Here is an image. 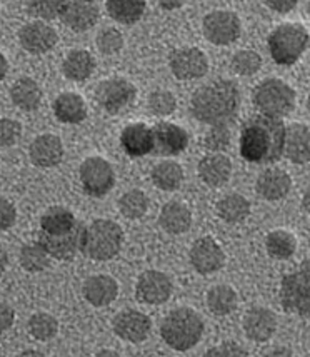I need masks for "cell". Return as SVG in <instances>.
<instances>
[{
    "instance_id": "c3c4849f",
    "label": "cell",
    "mask_w": 310,
    "mask_h": 357,
    "mask_svg": "<svg viewBox=\"0 0 310 357\" xmlns=\"http://www.w3.org/2000/svg\"><path fill=\"white\" fill-rule=\"evenodd\" d=\"M265 3L270 10L277 12V14H288L297 7L299 0H265Z\"/></svg>"
},
{
    "instance_id": "4316f807",
    "label": "cell",
    "mask_w": 310,
    "mask_h": 357,
    "mask_svg": "<svg viewBox=\"0 0 310 357\" xmlns=\"http://www.w3.org/2000/svg\"><path fill=\"white\" fill-rule=\"evenodd\" d=\"M159 224L165 232L173 234V236L184 234L192 225V211L184 202L171 201L160 209Z\"/></svg>"
},
{
    "instance_id": "4dcf8cb0",
    "label": "cell",
    "mask_w": 310,
    "mask_h": 357,
    "mask_svg": "<svg viewBox=\"0 0 310 357\" xmlns=\"http://www.w3.org/2000/svg\"><path fill=\"white\" fill-rule=\"evenodd\" d=\"M147 0H107L105 8L110 19L118 24L134 25L142 19Z\"/></svg>"
},
{
    "instance_id": "8992f818",
    "label": "cell",
    "mask_w": 310,
    "mask_h": 357,
    "mask_svg": "<svg viewBox=\"0 0 310 357\" xmlns=\"http://www.w3.org/2000/svg\"><path fill=\"white\" fill-rule=\"evenodd\" d=\"M280 304L286 312L310 319V259H305L297 271L282 278Z\"/></svg>"
},
{
    "instance_id": "816d5d0a",
    "label": "cell",
    "mask_w": 310,
    "mask_h": 357,
    "mask_svg": "<svg viewBox=\"0 0 310 357\" xmlns=\"http://www.w3.org/2000/svg\"><path fill=\"white\" fill-rule=\"evenodd\" d=\"M7 72H8V62H7L6 55L0 52V82H2V80L6 79Z\"/></svg>"
},
{
    "instance_id": "6da1fadb",
    "label": "cell",
    "mask_w": 310,
    "mask_h": 357,
    "mask_svg": "<svg viewBox=\"0 0 310 357\" xmlns=\"http://www.w3.org/2000/svg\"><path fill=\"white\" fill-rule=\"evenodd\" d=\"M240 155L250 164H274L286 149V124L282 119L256 114L242 124Z\"/></svg>"
},
{
    "instance_id": "277c9868",
    "label": "cell",
    "mask_w": 310,
    "mask_h": 357,
    "mask_svg": "<svg viewBox=\"0 0 310 357\" xmlns=\"http://www.w3.org/2000/svg\"><path fill=\"white\" fill-rule=\"evenodd\" d=\"M122 245L124 231L121 225L110 219H97L91 225H86L80 252L92 261L105 262L118 256Z\"/></svg>"
},
{
    "instance_id": "5bb4252c",
    "label": "cell",
    "mask_w": 310,
    "mask_h": 357,
    "mask_svg": "<svg viewBox=\"0 0 310 357\" xmlns=\"http://www.w3.org/2000/svg\"><path fill=\"white\" fill-rule=\"evenodd\" d=\"M112 329L122 341L139 344L146 341L150 334L152 321L147 314L135 311V309H125L114 317Z\"/></svg>"
},
{
    "instance_id": "d4e9b609",
    "label": "cell",
    "mask_w": 310,
    "mask_h": 357,
    "mask_svg": "<svg viewBox=\"0 0 310 357\" xmlns=\"http://www.w3.org/2000/svg\"><path fill=\"white\" fill-rule=\"evenodd\" d=\"M54 116L62 124H82L87 119V104L77 92H62L54 100Z\"/></svg>"
},
{
    "instance_id": "44dd1931",
    "label": "cell",
    "mask_w": 310,
    "mask_h": 357,
    "mask_svg": "<svg viewBox=\"0 0 310 357\" xmlns=\"http://www.w3.org/2000/svg\"><path fill=\"white\" fill-rule=\"evenodd\" d=\"M84 299L93 307H107L117 299L118 284L112 275L97 274L88 278L82 287Z\"/></svg>"
},
{
    "instance_id": "e575fe53",
    "label": "cell",
    "mask_w": 310,
    "mask_h": 357,
    "mask_svg": "<svg viewBox=\"0 0 310 357\" xmlns=\"http://www.w3.org/2000/svg\"><path fill=\"white\" fill-rule=\"evenodd\" d=\"M237 303H239V297H237L235 289L227 284H219L207 292V305L215 316H228L235 311Z\"/></svg>"
},
{
    "instance_id": "9c48e42d",
    "label": "cell",
    "mask_w": 310,
    "mask_h": 357,
    "mask_svg": "<svg viewBox=\"0 0 310 357\" xmlns=\"http://www.w3.org/2000/svg\"><path fill=\"white\" fill-rule=\"evenodd\" d=\"M137 89L132 82L122 77L102 80L95 87V100L105 112L118 114L134 104Z\"/></svg>"
},
{
    "instance_id": "30bf717a",
    "label": "cell",
    "mask_w": 310,
    "mask_h": 357,
    "mask_svg": "<svg viewBox=\"0 0 310 357\" xmlns=\"http://www.w3.org/2000/svg\"><path fill=\"white\" fill-rule=\"evenodd\" d=\"M202 31L210 44L228 45L240 37L242 22L235 12L214 10L203 17Z\"/></svg>"
},
{
    "instance_id": "3957f363",
    "label": "cell",
    "mask_w": 310,
    "mask_h": 357,
    "mask_svg": "<svg viewBox=\"0 0 310 357\" xmlns=\"http://www.w3.org/2000/svg\"><path fill=\"white\" fill-rule=\"evenodd\" d=\"M203 334V321L189 307L173 309L160 324L164 342L173 351H189L199 344Z\"/></svg>"
},
{
    "instance_id": "836d02e7",
    "label": "cell",
    "mask_w": 310,
    "mask_h": 357,
    "mask_svg": "<svg viewBox=\"0 0 310 357\" xmlns=\"http://www.w3.org/2000/svg\"><path fill=\"white\" fill-rule=\"evenodd\" d=\"M184 181V169L180 164L173 162V160H164V162L157 164L152 169V182L155 187L165 192H172L180 187Z\"/></svg>"
},
{
    "instance_id": "52a82bcc",
    "label": "cell",
    "mask_w": 310,
    "mask_h": 357,
    "mask_svg": "<svg viewBox=\"0 0 310 357\" xmlns=\"http://www.w3.org/2000/svg\"><path fill=\"white\" fill-rule=\"evenodd\" d=\"M295 91L282 79H265L254 89V104L261 114L286 117L295 109Z\"/></svg>"
},
{
    "instance_id": "83f0119b",
    "label": "cell",
    "mask_w": 310,
    "mask_h": 357,
    "mask_svg": "<svg viewBox=\"0 0 310 357\" xmlns=\"http://www.w3.org/2000/svg\"><path fill=\"white\" fill-rule=\"evenodd\" d=\"M80 220L75 219V214L63 206L49 207L40 218V232L47 236H63L74 231Z\"/></svg>"
},
{
    "instance_id": "bcb514c9",
    "label": "cell",
    "mask_w": 310,
    "mask_h": 357,
    "mask_svg": "<svg viewBox=\"0 0 310 357\" xmlns=\"http://www.w3.org/2000/svg\"><path fill=\"white\" fill-rule=\"evenodd\" d=\"M206 356H228V357L240 356V357H245V356H249V352L242 349L239 344H235V342H224V344H219V346L212 347L210 351H207Z\"/></svg>"
},
{
    "instance_id": "5b68a950",
    "label": "cell",
    "mask_w": 310,
    "mask_h": 357,
    "mask_svg": "<svg viewBox=\"0 0 310 357\" xmlns=\"http://www.w3.org/2000/svg\"><path fill=\"white\" fill-rule=\"evenodd\" d=\"M309 40L310 36L302 24H280L267 39L272 61L282 67L294 66L307 50Z\"/></svg>"
},
{
    "instance_id": "8fae6325",
    "label": "cell",
    "mask_w": 310,
    "mask_h": 357,
    "mask_svg": "<svg viewBox=\"0 0 310 357\" xmlns=\"http://www.w3.org/2000/svg\"><path fill=\"white\" fill-rule=\"evenodd\" d=\"M169 67L178 80L202 79L209 72V59L199 47H180L169 57Z\"/></svg>"
},
{
    "instance_id": "f546056e",
    "label": "cell",
    "mask_w": 310,
    "mask_h": 357,
    "mask_svg": "<svg viewBox=\"0 0 310 357\" xmlns=\"http://www.w3.org/2000/svg\"><path fill=\"white\" fill-rule=\"evenodd\" d=\"M10 100L20 110L32 112V110L39 109L42 102V89L33 79L20 77L10 87Z\"/></svg>"
},
{
    "instance_id": "484cf974",
    "label": "cell",
    "mask_w": 310,
    "mask_h": 357,
    "mask_svg": "<svg viewBox=\"0 0 310 357\" xmlns=\"http://www.w3.org/2000/svg\"><path fill=\"white\" fill-rule=\"evenodd\" d=\"M284 155L294 164L310 162V127L305 124H290L286 127Z\"/></svg>"
},
{
    "instance_id": "1f68e13d",
    "label": "cell",
    "mask_w": 310,
    "mask_h": 357,
    "mask_svg": "<svg viewBox=\"0 0 310 357\" xmlns=\"http://www.w3.org/2000/svg\"><path fill=\"white\" fill-rule=\"evenodd\" d=\"M265 249L267 254L272 259L277 261H287L295 254L297 250V239L292 232L277 229L267 234L265 237Z\"/></svg>"
},
{
    "instance_id": "7402d4cb",
    "label": "cell",
    "mask_w": 310,
    "mask_h": 357,
    "mask_svg": "<svg viewBox=\"0 0 310 357\" xmlns=\"http://www.w3.org/2000/svg\"><path fill=\"white\" fill-rule=\"evenodd\" d=\"M292 189V178L284 169H267L257 177L256 190L262 199L269 202L282 201Z\"/></svg>"
},
{
    "instance_id": "d6a6232c",
    "label": "cell",
    "mask_w": 310,
    "mask_h": 357,
    "mask_svg": "<svg viewBox=\"0 0 310 357\" xmlns=\"http://www.w3.org/2000/svg\"><path fill=\"white\" fill-rule=\"evenodd\" d=\"M217 214L228 224L244 222L250 214V202L240 194H228L217 202Z\"/></svg>"
},
{
    "instance_id": "9f6ffc18",
    "label": "cell",
    "mask_w": 310,
    "mask_h": 357,
    "mask_svg": "<svg viewBox=\"0 0 310 357\" xmlns=\"http://www.w3.org/2000/svg\"><path fill=\"white\" fill-rule=\"evenodd\" d=\"M97 356H117V352H109V351H100V352H97Z\"/></svg>"
},
{
    "instance_id": "7a4b0ae2",
    "label": "cell",
    "mask_w": 310,
    "mask_h": 357,
    "mask_svg": "<svg viewBox=\"0 0 310 357\" xmlns=\"http://www.w3.org/2000/svg\"><path fill=\"white\" fill-rule=\"evenodd\" d=\"M240 107V91L235 82L215 79L199 87L190 100L194 117L202 124L227 126Z\"/></svg>"
},
{
    "instance_id": "e0dca14e",
    "label": "cell",
    "mask_w": 310,
    "mask_h": 357,
    "mask_svg": "<svg viewBox=\"0 0 310 357\" xmlns=\"http://www.w3.org/2000/svg\"><path fill=\"white\" fill-rule=\"evenodd\" d=\"M59 17L70 31L86 32L99 22L100 10L93 0H67Z\"/></svg>"
},
{
    "instance_id": "ee69618b",
    "label": "cell",
    "mask_w": 310,
    "mask_h": 357,
    "mask_svg": "<svg viewBox=\"0 0 310 357\" xmlns=\"http://www.w3.org/2000/svg\"><path fill=\"white\" fill-rule=\"evenodd\" d=\"M22 137V124L15 119L0 117V147H12Z\"/></svg>"
},
{
    "instance_id": "74e56055",
    "label": "cell",
    "mask_w": 310,
    "mask_h": 357,
    "mask_svg": "<svg viewBox=\"0 0 310 357\" xmlns=\"http://www.w3.org/2000/svg\"><path fill=\"white\" fill-rule=\"evenodd\" d=\"M50 264L49 252L42 248V244H27L20 249V266L27 272H42Z\"/></svg>"
},
{
    "instance_id": "60d3db41",
    "label": "cell",
    "mask_w": 310,
    "mask_h": 357,
    "mask_svg": "<svg viewBox=\"0 0 310 357\" xmlns=\"http://www.w3.org/2000/svg\"><path fill=\"white\" fill-rule=\"evenodd\" d=\"M67 0H25L27 12L40 20H52L61 15Z\"/></svg>"
},
{
    "instance_id": "d590c367",
    "label": "cell",
    "mask_w": 310,
    "mask_h": 357,
    "mask_svg": "<svg viewBox=\"0 0 310 357\" xmlns=\"http://www.w3.org/2000/svg\"><path fill=\"white\" fill-rule=\"evenodd\" d=\"M29 333L36 341L47 342L59 334V321L52 314L37 312L29 319Z\"/></svg>"
},
{
    "instance_id": "f1b7e54d",
    "label": "cell",
    "mask_w": 310,
    "mask_h": 357,
    "mask_svg": "<svg viewBox=\"0 0 310 357\" xmlns=\"http://www.w3.org/2000/svg\"><path fill=\"white\" fill-rule=\"evenodd\" d=\"M95 69V59L88 50L77 49L70 50L62 61V74L72 82H84L93 74Z\"/></svg>"
},
{
    "instance_id": "ac0fdd59",
    "label": "cell",
    "mask_w": 310,
    "mask_h": 357,
    "mask_svg": "<svg viewBox=\"0 0 310 357\" xmlns=\"http://www.w3.org/2000/svg\"><path fill=\"white\" fill-rule=\"evenodd\" d=\"M154 130V151L157 155H178L189 146V135L180 126L172 122H159L152 127Z\"/></svg>"
},
{
    "instance_id": "b9f144b4",
    "label": "cell",
    "mask_w": 310,
    "mask_h": 357,
    "mask_svg": "<svg viewBox=\"0 0 310 357\" xmlns=\"http://www.w3.org/2000/svg\"><path fill=\"white\" fill-rule=\"evenodd\" d=\"M95 44L97 49L104 55L118 54L124 47V36L116 27H105L97 33Z\"/></svg>"
},
{
    "instance_id": "6f0895ef",
    "label": "cell",
    "mask_w": 310,
    "mask_h": 357,
    "mask_svg": "<svg viewBox=\"0 0 310 357\" xmlns=\"http://www.w3.org/2000/svg\"><path fill=\"white\" fill-rule=\"evenodd\" d=\"M307 109H309V112H310V93H309V99H307Z\"/></svg>"
},
{
    "instance_id": "ffe728a7",
    "label": "cell",
    "mask_w": 310,
    "mask_h": 357,
    "mask_svg": "<svg viewBox=\"0 0 310 357\" xmlns=\"http://www.w3.org/2000/svg\"><path fill=\"white\" fill-rule=\"evenodd\" d=\"M29 157L31 162L40 169L55 167L62 162L63 144L62 140L54 134H42L31 142L29 147Z\"/></svg>"
},
{
    "instance_id": "681fc988",
    "label": "cell",
    "mask_w": 310,
    "mask_h": 357,
    "mask_svg": "<svg viewBox=\"0 0 310 357\" xmlns=\"http://www.w3.org/2000/svg\"><path fill=\"white\" fill-rule=\"evenodd\" d=\"M159 2V6L164 8V10H177V8H180L184 6L185 0H157Z\"/></svg>"
},
{
    "instance_id": "4fadbf2b",
    "label": "cell",
    "mask_w": 310,
    "mask_h": 357,
    "mask_svg": "<svg viewBox=\"0 0 310 357\" xmlns=\"http://www.w3.org/2000/svg\"><path fill=\"white\" fill-rule=\"evenodd\" d=\"M84 231H86V225L82 222H79L74 231L63 234V236H47L39 231L37 242L42 244V248L49 252L50 257L57 259V261H72L82 249Z\"/></svg>"
},
{
    "instance_id": "d6986e66",
    "label": "cell",
    "mask_w": 310,
    "mask_h": 357,
    "mask_svg": "<svg viewBox=\"0 0 310 357\" xmlns=\"http://www.w3.org/2000/svg\"><path fill=\"white\" fill-rule=\"evenodd\" d=\"M242 326L250 341L267 342L277 331V316L267 307H252L245 312Z\"/></svg>"
},
{
    "instance_id": "db71d44e",
    "label": "cell",
    "mask_w": 310,
    "mask_h": 357,
    "mask_svg": "<svg viewBox=\"0 0 310 357\" xmlns=\"http://www.w3.org/2000/svg\"><path fill=\"white\" fill-rule=\"evenodd\" d=\"M302 207H304V211L307 212V214H310V187L307 190H305L304 195H302Z\"/></svg>"
},
{
    "instance_id": "f35d334b",
    "label": "cell",
    "mask_w": 310,
    "mask_h": 357,
    "mask_svg": "<svg viewBox=\"0 0 310 357\" xmlns=\"http://www.w3.org/2000/svg\"><path fill=\"white\" fill-rule=\"evenodd\" d=\"M231 67L235 74L249 77V75L257 74V72L261 70L262 57L256 52V50L242 49L232 57Z\"/></svg>"
},
{
    "instance_id": "8d00e7d4",
    "label": "cell",
    "mask_w": 310,
    "mask_h": 357,
    "mask_svg": "<svg viewBox=\"0 0 310 357\" xmlns=\"http://www.w3.org/2000/svg\"><path fill=\"white\" fill-rule=\"evenodd\" d=\"M148 209V197L144 190L132 189L118 199V211L127 219H140Z\"/></svg>"
},
{
    "instance_id": "f907efd6",
    "label": "cell",
    "mask_w": 310,
    "mask_h": 357,
    "mask_svg": "<svg viewBox=\"0 0 310 357\" xmlns=\"http://www.w3.org/2000/svg\"><path fill=\"white\" fill-rule=\"evenodd\" d=\"M7 266H8V254L6 248L0 244V278H2L3 272L7 271Z\"/></svg>"
},
{
    "instance_id": "11a10c76",
    "label": "cell",
    "mask_w": 310,
    "mask_h": 357,
    "mask_svg": "<svg viewBox=\"0 0 310 357\" xmlns=\"http://www.w3.org/2000/svg\"><path fill=\"white\" fill-rule=\"evenodd\" d=\"M20 356H44L42 352H37V351H24Z\"/></svg>"
},
{
    "instance_id": "2e32d148",
    "label": "cell",
    "mask_w": 310,
    "mask_h": 357,
    "mask_svg": "<svg viewBox=\"0 0 310 357\" xmlns=\"http://www.w3.org/2000/svg\"><path fill=\"white\" fill-rule=\"evenodd\" d=\"M59 36L54 27L45 24L44 20H33L25 24L19 31V44L29 54L42 55L52 50L57 44Z\"/></svg>"
},
{
    "instance_id": "7dc6e473",
    "label": "cell",
    "mask_w": 310,
    "mask_h": 357,
    "mask_svg": "<svg viewBox=\"0 0 310 357\" xmlns=\"http://www.w3.org/2000/svg\"><path fill=\"white\" fill-rule=\"evenodd\" d=\"M15 322V311L7 303H0V334L7 333Z\"/></svg>"
},
{
    "instance_id": "9a60e30c",
    "label": "cell",
    "mask_w": 310,
    "mask_h": 357,
    "mask_svg": "<svg viewBox=\"0 0 310 357\" xmlns=\"http://www.w3.org/2000/svg\"><path fill=\"white\" fill-rule=\"evenodd\" d=\"M190 264L199 274L207 275L220 271L225 264V254L214 237H201L190 248Z\"/></svg>"
},
{
    "instance_id": "ab89813d",
    "label": "cell",
    "mask_w": 310,
    "mask_h": 357,
    "mask_svg": "<svg viewBox=\"0 0 310 357\" xmlns=\"http://www.w3.org/2000/svg\"><path fill=\"white\" fill-rule=\"evenodd\" d=\"M148 112L157 117H167L176 112L177 100L172 92L169 91H155L148 96L147 99Z\"/></svg>"
},
{
    "instance_id": "f6af8a7d",
    "label": "cell",
    "mask_w": 310,
    "mask_h": 357,
    "mask_svg": "<svg viewBox=\"0 0 310 357\" xmlns=\"http://www.w3.org/2000/svg\"><path fill=\"white\" fill-rule=\"evenodd\" d=\"M17 220V209L8 199L0 197V232L8 231L10 227H14Z\"/></svg>"
},
{
    "instance_id": "cb8c5ba5",
    "label": "cell",
    "mask_w": 310,
    "mask_h": 357,
    "mask_svg": "<svg viewBox=\"0 0 310 357\" xmlns=\"http://www.w3.org/2000/svg\"><path fill=\"white\" fill-rule=\"evenodd\" d=\"M197 171L203 184L209 187H220L232 176V160L222 152H212V154L202 157Z\"/></svg>"
},
{
    "instance_id": "ba28073f",
    "label": "cell",
    "mask_w": 310,
    "mask_h": 357,
    "mask_svg": "<svg viewBox=\"0 0 310 357\" xmlns=\"http://www.w3.org/2000/svg\"><path fill=\"white\" fill-rule=\"evenodd\" d=\"M80 184L91 197H104L116 184V172L104 157H88L79 169Z\"/></svg>"
},
{
    "instance_id": "7bdbcfd3",
    "label": "cell",
    "mask_w": 310,
    "mask_h": 357,
    "mask_svg": "<svg viewBox=\"0 0 310 357\" xmlns=\"http://www.w3.org/2000/svg\"><path fill=\"white\" fill-rule=\"evenodd\" d=\"M231 130L227 126H212L210 132L203 139V146L210 152H222L231 146Z\"/></svg>"
},
{
    "instance_id": "680465c9",
    "label": "cell",
    "mask_w": 310,
    "mask_h": 357,
    "mask_svg": "<svg viewBox=\"0 0 310 357\" xmlns=\"http://www.w3.org/2000/svg\"><path fill=\"white\" fill-rule=\"evenodd\" d=\"M307 12H309V15H310V2H309V6H307Z\"/></svg>"
},
{
    "instance_id": "7c38bea8",
    "label": "cell",
    "mask_w": 310,
    "mask_h": 357,
    "mask_svg": "<svg viewBox=\"0 0 310 357\" xmlns=\"http://www.w3.org/2000/svg\"><path fill=\"white\" fill-rule=\"evenodd\" d=\"M172 296V280L160 271H146L135 284V297L139 303L159 305L167 303Z\"/></svg>"
},
{
    "instance_id": "603a6c76",
    "label": "cell",
    "mask_w": 310,
    "mask_h": 357,
    "mask_svg": "<svg viewBox=\"0 0 310 357\" xmlns=\"http://www.w3.org/2000/svg\"><path fill=\"white\" fill-rule=\"evenodd\" d=\"M121 146L130 157H144L154 151V130L142 122L129 124L121 134Z\"/></svg>"
},
{
    "instance_id": "f5cc1de1",
    "label": "cell",
    "mask_w": 310,
    "mask_h": 357,
    "mask_svg": "<svg viewBox=\"0 0 310 357\" xmlns=\"http://www.w3.org/2000/svg\"><path fill=\"white\" fill-rule=\"evenodd\" d=\"M265 356H292V351L288 349V347H284V346H280L279 349H275V351H270V352H267Z\"/></svg>"
}]
</instances>
